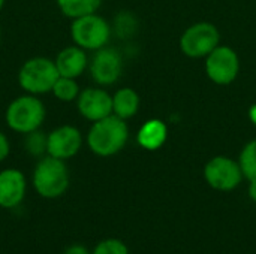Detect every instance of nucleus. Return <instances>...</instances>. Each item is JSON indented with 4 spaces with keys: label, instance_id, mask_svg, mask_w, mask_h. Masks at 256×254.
Wrapping results in <instances>:
<instances>
[{
    "label": "nucleus",
    "instance_id": "obj_3",
    "mask_svg": "<svg viewBox=\"0 0 256 254\" xmlns=\"http://www.w3.org/2000/svg\"><path fill=\"white\" fill-rule=\"evenodd\" d=\"M45 115L46 109L42 100L34 94H24L9 103L4 120L10 130L27 135L42 126Z\"/></svg>",
    "mask_w": 256,
    "mask_h": 254
},
{
    "label": "nucleus",
    "instance_id": "obj_6",
    "mask_svg": "<svg viewBox=\"0 0 256 254\" xmlns=\"http://www.w3.org/2000/svg\"><path fill=\"white\" fill-rule=\"evenodd\" d=\"M220 33L212 22H196L180 37V49L192 58L207 57L219 46Z\"/></svg>",
    "mask_w": 256,
    "mask_h": 254
},
{
    "label": "nucleus",
    "instance_id": "obj_26",
    "mask_svg": "<svg viewBox=\"0 0 256 254\" xmlns=\"http://www.w3.org/2000/svg\"><path fill=\"white\" fill-rule=\"evenodd\" d=\"M4 1H6V0H0V10H2V7L4 6Z\"/></svg>",
    "mask_w": 256,
    "mask_h": 254
},
{
    "label": "nucleus",
    "instance_id": "obj_10",
    "mask_svg": "<svg viewBox=\"0 0 256 254\" xmlns=\"http://www.w3.org/2000/svg\"><path fill=\"white\" fill-rule=\"evenodd\" d=\"M82 145L81 132L75 126H60L50 132L46 141V154L60 160H69L78 154Z\"/></svg>",
    "mask_w": 256,
    "mask_h": 254
},
{
    "label": "nucleus",
    "instance_id": "obj_15",
    "mask_svg": "<svg viewBox=\"0 0 256 254\" xmlns=\"http://www.w3.org/2000/svg\"><path fill=\"white\" fill-rule=\"evenodd\" d=\"M140 96L132 88H120L112 96V114L122 120H128L138 112Z\"/></svg>",
    "mask_w": 256,
    "mask_h": 254
},
{
    "label": "nucleus",
    "instance_id": "obj_7",
    "mask_svg": "<svg viewBox=\"0 0 256 254\" xmlns=\"http://www.w3.org/2000/svg\"><path fill=\"white\" fill-rule=\"evenodd\" d=\"M243 177L240 163L225 156L213 157L204 168V178L207 184L219 192H231L237 189Z\"/></svg>",
    "mask_w": 256,
    "mask_h": 254
},
{
    "label": "nucleus",
    "instance_id": "obj_17",
    "mask_svg": "<svg viewBox=\"0 0 256 254\" xmlns=\"http://www.w3.org/2000/svg\"><path fill=\"white\" fill-rule=\"evenodd\" d=\"M51 93L62 102H72V100L78 99L80 88H78V84L74 78L58 76Z\"/></svg>",
    "mask_w": 256,
    "mask_h": 254
},
{
    "label": "nucleus",
    "instance_id": "obj_8",
    "mask_svg": "<svg viewBox=\"0 0 256 254\" xmlns=\"http://www.w3.org/2000/svg\"><path fill=\"white\" fill-rule=\"evenodd\" d=\"M240 70V60L237 52L225 45L214 48L206 60V72L208 78L219 85L231 84Z\"/></svg>",
    "mask_w": 256,
    "mask_h": 254
},
{
    "label": "nucleus",
    "instance_id": "obj_5",
    "mask_svg": "<svg viewBox=\"0 0 256 254\" xmlns=\"http://www.w3.org/2000/svg\"><path fill=\"white\" fill-rule=\"evenodd\" d=\"M70 36L80 48L98 51L106 46L111 36V25L105 18L96 13H88L74 19L70 25Z\"/></svg>",
    "mask_w": 256,
    "mask_h": 254
},
{
    "label": "nucleus",
    "instance_id": "obj_20",
    "mask_svg": "<svg viewBox=\"0 0 256 254\" xmlns=\"http://www.w3.org/2000/svg\"><path fill=\"white\" fill-rule=\"evenodd\" d=\"M92 254H130L128 246L117 240V238H108L100 241L94 249Z\"/></svg>",
    "mask_w": 256,
    "mask_h": 254
},
{
    "label": "nucleus",
    "instance_id": "obj_13",
    "mask_svg": "<svg viewBox=\"0 0 256 254\" xmlns=\"http://www.w3.org/2000/svg\"><path fill=\"white\" fill-rule=\"evenodd\" d=\"M54 63H56V67H57L60 76L74 78V79L81 76L82 72L86 70V67L88 66L86 49L80 48L78 45L63 48L57 54Z\"/></svg>",
    "mask_w": 256,
    "mask_h": 254
},
{
    "label": "nucleus",
    "instance_id": "obj_25",
    "mask_svg": "<svg viewBox=\"0 0 256 254\" xmlns=\"http://www.w3.org/2000/svg\"><path fill=\"white\" fill-rule=\"evenodd\" d=\"M249 118H250V121L256 126V105H254V106L250 108V111H249Z\"/></svg>",
    "mask_w": 256,
    "mask_h": 254
},
{
    "label": "nucleus",
    "instance_id": "obj_9",
    "mask_svg": "<svg viewBox=\"0 0 256 254\" xmlns=\"http://www.w3.org/2000/svg\"><path fill=\"white\" fill-rule=\"evenodd\" d=\"M123 72V58L116 48L98 49L90 61V73L96 84L111 85L118 81Z\"/></svg>",
    "mask_w": 256,
    "mask_h": 254
},
{
    "label": "nucleus",
    "instance_id": "obj_23",
    "mask_svg": "<svg viewBox=\"0 0 256 254\" xmlns=\"http://www.w3.org/2000/svg\"><path fill=\"white\" fill-rule=\"evenodd\" d=\"M63 254H92V252H88V249L82 244H72L66 247Z\"/></svg>",
    "mask_w": 256,
    "mask_h": 254
},
{
    "label": "nucleus",
    "instance_id": "obj_18",
    "mask_svg": "<svg viewBox=\"0 0 256 254\" xmlns=\"http://www.w3.org/2000/svg\"><path fill=\"white\" fill-rule=\"evenodd\" d=\"M238 163L243 171V175L249 181L256 180V139L244 145V148L242 150Z\"/></svg>",
    "mask_w": 256,
    "mask_h": 254
},
{
    "label": "nucleus",
    "instance_id": "obj_12",
    "mask_svg": "<svg viewBox=\"0 0 256 254\" xmlns=\"http://www.w3.org/2000/svg\"><path fill=\"white\" fill-rule=\"evenodd\" d=\"M27 181L21 171L15 168L0 172V208H16L26 198Z\"/></svg>",
    "mask_w": 256,
    "mask_h": 254
},
{
    "label": "nucleus",
    "instance_id": "obj_4",
    "mask_svg": "<svg viewBox=\"0 0 256 254\" xmlns=\"http://www.w3.org/2000/svg\"><path fill=\"white\" fill-rule=\"evenodd\" d=\"M60 76L56 63L46 57L28 58L18 72V82L28 94L50 93Z\"/></svg>",
    "mask_w": 256,
    "mask_h": 254
},
{
    "label": "nucleus",
    "instance_id": "obj_14",
    "mask_svg": "<svg viewBox=\"0 0 256 254\" xmlns=\"http://www.w3.org/2000/svg\"><path fill=\"white\" fill-rule=\"evenodd\" d=\"M166 126L160 120L147 121L138 132V144L148 151L159 150L166 141Z\"/></svg>",
    "mask_w": 256,
    "mask_h": 254
},
{
    "label": "nucleus",
    "instance_id": "obj_1",
    "mask_svg": "<svg viewBox=\"0 0 256 254\" xmlns=\"http://www.w3.org/2000/svg\"><path fill=\"white\" fill-rule=\"evenodd\" d=\"M129 129L124 120L111 114L94 121L87 135V145L99 157H110L122 151L128 142Z\"/></svg>",
    "mask_w": 256,
    "mask_h": 254
},
{
    "label": "nucleus",
    "instance_id": "obj_24",
    "mask_svg": "<svg viewBox=\"0 0 256 254\" xmlns=\"http://www.w3.org/2000/svg\"><path fill=\"white\" fill-rule=\"evenodd\" d=\"M249 198L256 202V180H250L249 181Z\"/></svg>",
    "mask_w": 256,
    "mask_h": 254
},
{
    "label": "nucleus",
    "instance_id": "obj_2",
    "mask_svg": "<svg viewBox=\"0 0 256 254\" xmlns=\"http://www.w3.org/2000/svg\"><path fill=\"white\" fill-rule=\"evenodd\" d=\"M33 187L44 199H57L66 193L70 184V177L64 160L52 156H44L38 162L33 177Z\"/></svg>",
    "mask_w": 256,
    "mask_h": 254
},
{
    "label": "nucleus",
    "instance_id": "obj_11",
    "mask_svg": "<svg viewBox=\"0 0 256 254\" xmlns=\"http://www.w3.org/2000/svg\"><path fill=\"white\" fill-rule=\"evenodd\" d=\"M76 106L84 118L94 123L112 114V97L102 88H86L80 93Z\"/></svg>",
    "mask_w": 256,
    "mask_h": 254
},
{
    "label": "nucleus",
    "instance_id": "obj_16",
    "mask_svg": "<svg viewBox=\"0 0 256 254\" xmlns=\"http://www.w3.org/2000/svg\"><path fill=\"white\" fill-rule=\"evenodd\" d=\"M63 15L75 19L88 13H96L102 0H56Z\"/></svg>",
    "mask_w": 256,
    "mask_h": 254
},
{
    "label": "nucleus",
    "instance_id": "obj_21",
    "mask_svg": "<svg viewBox=\"0 0 256 254\" xmlns=\"http://www.w3.org/2000/svg\"><path fill=\"white\" fill-rule=\"evenodd\" d=\"M129 24H135L134 19H132V16H130L129 13H122L120 16H117V19H116L117 33H118L120 36H123V37L128 36V34H130V33L134 31L135 27H129Z\"/></svg>",
    "mask_w": 256,
    "mask_h": 254
},
{
    "label": "nucleus",
    "instance_id": "obj_19",
    "mask_svg": "<svg viewBox=\"0 0 256 254\" xmlns=\"http://www.w3.org/2000/svg\"><path fill=\"white\" fill-rule=\"evenodd\" d=\"M46 141H48V136L44 135L39 129L27 133V136H26L27 153L34 157H44V154L46 153Z\"/></svg>",
    "mask_w": 256,
    "mask_h": 254
},
{
    "label": "nucleus",
    "instance_id": "obj_22",
    "mask_svg": "<svg viewBox=\"0 0 256 254\" xmlns=\"http://www.w3.org/2000/svg\"><path fill=\"white\" fill-rule=\"evenodd\" d=\"M10 153V144L9 139L6 138V135L3 132H0V162H3Z\"/></svg>",
    "mask_w": 256,
    "mask_h": 254
}]
</instances>
